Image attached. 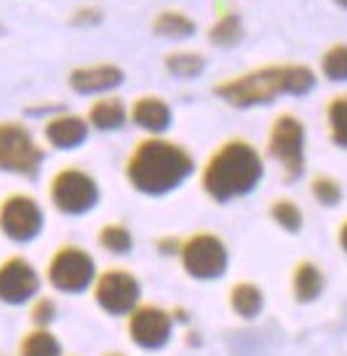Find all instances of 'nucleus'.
I'll use <instances>...</instances> for the list:
<instances>
[{"label": "nucleus", "instance_id": "obj_1", "mask_svg": "<svg viewBox=\"0 0 347 356\" xmlns=\"http://www.w3.org/2000/svg\"><path fill=\"white\" fill-rule=\"evenodd\" d=\"M315 86V72L307 65H262L257 70L232 75L214 86V94L232 107H257L280 94L302 97Z\"/></svg>", "mask_w": 347, "mask_h": 356}, {"label": "nucleus", "instance_id": "obj_2", "mask_svg": "<svg viewBox=\"0 0 347 356\" xmlns=\"http://www.w3.org/2000/svg\"><path fill=\"white\" fill-rule=\"evenodd\" d=\"M195 161L176 143L163 137H150L131 150L126 161V177L131 188L147 196H163L176 191L192 175Z\"/></svg>", "mask_w": 347, "mask_h": 356}, {"label": "nucleus", "instance_id": "obj_3", "mask_svg": "<svg viewBox=\"0 0 347 356\" xmlns=\"http://www.w3.org/2000/svg\"><path fill=\"white\" fill-rule=\"evenodd\" d=\"M264 175L260 150L246 140H227L208 156L201 185L208 196L219 204L241 198L260 185Z\"/></svg>", "mask_w": 347, "mask_h": 356}, {"label": "nucleus", "instance_id": "obj_4", "mask_svg": "<svg viewBox=\"0 0 347 356\" xmlns=\"http://www.w3.org/2000/svg\"><path fill=\"white\" fill-rule=\"evenodd\" d=\"M43 147L35 143L27 126L17 121L0 124V169L17 177L33 179L43 166Z\"/></svg>", "mask_w": 347, "mask_h": 356}, {"label": "nucleus", "instance_id": "obj_5", "mask_svg": "<svg viewBox=\"0 0 347 356\" xmlns=\"http://www.w3.org/2000/svg\"><path fill=\"white\" fill-rule=\"evenodd\" d=\"M267 150L280 163L286 179H299L305 172V126L291 113H280L267 134Z\"/></svg>", "mask_w": 347, "mask_h": 356}, {"label": "nucleus", "instance_id": "obj_6", "mask_svg": "<svg viewBox=\"0 0 347 356\" xmlns=\"http://www.w3.org/2000/svg\"><path fill=\"white\" fill-rule=\"evenodd\" d=\"M53 207L65 214H86L88 209L96 207L99 201V185L83 169L67 166L62 172H56L49 188Z\"/></svg>", "mask_w": 347, "mask_h": 356}, {"label": "nucleus", "instance_id": "obj_7", "mask_svg": "<svg viewBox=\"0 0 347 356\" xmlns=\"http://www.w3.org/2000/svg\"><path fill=\"white\" fill-rule=\"evenodd\" d=\"M182 266L195 279H217L227 268V247L225 241L214 233H195L182 247Z\"/></svg>", "mask_w": 347, "mask_h": 356}, {"label": "nucleus", "instance_id": "obj_8", "mask_svg": "<svg viewBox=\"0 0 347 356\" xmlns=\"http://www.w3.org/2000/svg\"><path fill=\"white\" fill-rule=\"evenodd\" d=\"M43 228V209L33 196L14 193L0 204V231L11 241H33Z\"/></svg>", "mask_w": 347, "mask_h": 356}, {"label": "nucleus", "instance_id": "obj_9", "mask_svg": "<svg viewBox=\"0 0 347 356\" xmlns=\"http://www.w3.org/2000/svg\"><path fill=\"white\" fill-rule=\"evenodd\" d=\"M94 260L81 247H62L49 263V282L62 292H81L94 282Z\"/></svg>", "mask_w": 347, "mask_h": 356}, {"label": "nucleus", "instance_id": "obj_10", "mask_svg": "<svg viewBox=\"0 0 347 356\" xmlns=\"http://www.w3.org/2000/svg\"><path fill=\"white\" fill-rule=\"evenodd\" d=\"M96 303L110 314H131L139 300V282L123 268H110L96 279Z\"/></svg>", "mask_w": 347, "mask_h": 356}, {"label": "nucleus", "instance_id": "obj_11", "mask_svg": "<svg viewBox=\"0 0 347 356\" xmlns=\"http://www.w3.org/2000/svg\"><path fill=\"white\" fill-rule=\"evenodd\" d=\"M128 332L131 340L142 348H160L171 335V316L155 305L134 308L128 319Z\"/></svg>", "mask_w": 347, "mask_h": 356}, {"label": "nucleus", "instance_id": "obj_12", "mask_svg": "<svg viewBox=\"0 0 347 356\" xmlns=\"http://www.w3.org/2000/svg\"><path fill=\"white\" fill-rule=\"evenodd\" d=\"M37 292V273L22 257H8L0 263V300L24 303Z\"/></svg>", "mask_w": 347, "mask_h": 356}, {"label": "nucleus", "instance_id": "obj_13", "mask_svg": "<svg viewBox=\"0 0 347 356\" xmlns=\"http://www.w3.org/2000/svg\"><path fill=\"white\" fill-rule=\"evenodd\" d=\"M123 67L112 62H96V65H83L69 72V86L78 94H104L123 83Z\"/></svg>", "mask_w": 347, "mask_h": 356}, {"label": "nucleus", "instance_id": "obj_14", "mask_svg": "<svg viewBox=\"0 0 347 356\" xmlns=\"http://www.w3.org/2000/svg\"><path fill=\"white\" fill-rule=\"evenodd\" d=\"M43 137L46 143L56 147V150H72V147H81L88 137V121L81 115H72V113H59L46 121L43 126Z\"/></svg>", "mask_w": 347, "mask_h": 356}, {"label": "nucleus", "instance_id": "obj_15", "mask_svg": "<svg viewBox=\"0 0 347 356\" xmlns=\"http://www.w3.org/2000/svg\"><path fill=\"white\" fill-rule=\"evenodd\" d=\"M131 121L150 134H160L171 126V107L160 97H139L131 107Z\"/></svg>", "mask_w": 347, "mask_h": 356}, {"label": "nucleus", "instance_id": "obj_16", "mask_svg": "<svg viewBox=\"0 0 347 356\" xmlns=\"http://www.w3.org/2000/svg\"><path fill=\"white\" fill-rule=\"evenodd\" d=\"M126 118H128V113H126V105H123L118 97H102V99H96L94 105L88 107V126H94V129H99V131H115V129H121L126 124Z\"/></svg>", "mask_w": 347, "mask_h": 356}, {"label": "nucleus", "instance_id": "obj_17", "mask_svg": "<svg viewBox=\"0 0 347 356\" xmlns=\"http://www.w3.org/2000/svg\"><path fill=\"white\" fill-rule=\"evenodd\" d=\"M195 22H192L185 11L176 8H166L153 19V33L158 38H169V40H185V38L195 35Z\"/></svg>", "mask_w": 347, "mask_h": 356}, {"label": "nucleus", "instance_id": "obj_18", "mask_svg": "<svg viewBox=\"0 0 347 356\" xmlns=\"http://www.w3.org/2000/svg\"><path fill=\"white\" fill-rule=\"evenodd\" d=\"M243 19L238 11H225V14H219L217 22L211 24V30H208V40L217 46V49H232V46H238L243 40Z\"/></svg>", "mask_w": 347, "mask_h": 356}, {"label": "nucleus", "instance_id": "obj_19", "mask_svg": "<svg viewBox=\"0 0 347 356\" xmlns=\"http://www.w3.org/2000/svg\"><path fill=\"white\" fill-rule=\"evenodd\" d=\"M291 286H294L296 300L307 303V300H315L321 292H323V273L315 263H299L294 268V279H291Z\"/></svg>", "mask_w": 347, "mask_h": 356}, {"label": "nucleus", "instance_id": "obj_20", "mask_svg": "<svg viewBox=\"0 0 347 356\" xmlns=\"http://www.w3.org/2000/svg\"><path fill=\"white\" fill-rule=\"evenodd\" d=\"M230 305H232V311L238 316L251 319L262 311V289L257 284H251V282H241L230 292Z\"/></svg>", "mask_w": 347, "mask_h": 356}, {"label": "nucleus", "instance_id": "obj_21", "mask_svg": "<svg viewBox=\"0 0 347 356\" xmlns=\"http://www.w3.org/2000/svg\"><path fill=\"white\" fill-rule=\"evenodd\" d=\"M166 70L171 72L174 78L190 81L206 70V59L195 51H171L166 56Z\"/></svg>", "mask_w": 347, "mask_h": 356}, {"label": "nucleus", "instance_id": "obj_22", "mask_svg": "<svg viewBox=\"0 0 347 356\" xmlns=\"http://www.w3.org/2000/svg\"><path fill=\"white\" fill-rule=\"evenodd\" d=\"M326 124H329L331 143L347 150V94L334 97L326 105Z\"/></svg>", "mask_w": 347, "mask_h": 356}, {"label": "nucleus", "instance_id": "obj_23", "mask_svg": "<svg viewBox=\"0 0 347 356\" xmlns=\"http://www.w3.org/2000/svg\"><path fill=\"white\" fill-rule=\"evenodd\" d=\"M19 356H59V343L51 332L35 330V332H27V338L22 340Z\"/></svg>", "mask_w": 347, "mask_h": 356}, {"label": "nucleus", "instance_id": "obj_24", "mask_svg": "<svg viewBox=\"0 0 347 356\" xmlns=\"http://www.w3.org/2000/svg\"><path fill=\"white\" fill-rule=\"evenodd\" d=\"M321 72L329 81H347V43H334L323 51Z\"/></svg>", "mask_w": 347, "mask_h": 356}, {"label": "nucleus", "instance_id": "obj_25", "mask_svg": "<svg viewBox=\"0 0 347 356\" xmlns=\"http://www.w3.org/2000/svg\"><path fill=\"white\" fill-rule=\"evenodd\" d=\"M99 244L107 252H112V254H126V252L131 250L134 238H131V231L126 225L110 222V225H104L102 231H99Z\"/></svg>", "mask_w": 347, "mask_h": 356}, {"label": "nucleus", "instance_id": "obj_26", "mask_svg": "<svg viewBox=\"0 0 347 356\" xmlns=\"http://www.w3.org/2000/svg\"><path fill=\"white\" fill-rule=\"evenodd\" d=\"M270 217L276 220L283 231H289V233H296L299 228H302V209L296 207L294 201H289V198H278V201H273Z\"/></svg>", "mask_w": 347, "mask_h": 356}, {"label": "nucleus", "instance_id": "obj_27", "mask_svg": "<svg viewBox=\"0 0 347 356\" xmlns=\"http://www.w3.org/2000/svg\"><path fill=\"white\" fill-rule=\"evenodd\" d=\"M312 198L318 201V204H323V207H334V204H339V198H342V185L337 182L334 177H315L312 179Z\"/></svg>", "mask_w": 347, "mask_h": 356}, {"label": "nucleus", "instance_id": "obj_28", "mask_svg": "<svg viewBox=\"0 0 347 356\" xmlns=\"http://www.w3.org/2000/svg\"><path fill=\"white\" fill-rule=\"evenodd\" d=\"M69 22L72 24H99L102 22V11L99 8H78Z\"/></svg>", "mask_w": 347, "mask_h": 356}, {"label": "nucleus", "instance_id": "obj_29", "mask_svg": "<svg viewBox=\"0 0 347 356\" xmlns=\"http://www.w3.org/2000/svg\"><path fill=\"white\" fill-rule=\"evenodd\" d=\"M33 319L37 321V324H46V321H51L53 319V303H51V300H40V303H35Z\"/></svg>", "mask_w": 347, "mask_h": 356}, {"label": "nucleus", "instance_id": "obj_30", "mask_svg": "<svg viewBox=\"0 0 347 356\" xmlns=\"http://www.w3.org/2000/svg\"><path fill=\"white\" fill-rule=\"evenodd\" d=\"M339 247L347 252V220L342 222V228H339Z\"/></svg>", "mask_w": 347, "mask_h": 356}, {"label": "nucleus", "instance_id": "obj_31", "mask_svg": "<svg viewBox=\"0 0 347 356\" xmlns=\"http://www.w3.org/2000/svg\"><path fill=\"white\" fill-rule=\"evenodd\" d=\"M337 6H342V8H347V0H334Z\"/></svg>", "mask_w": 347, "mask_h": 356}]
</instances>
